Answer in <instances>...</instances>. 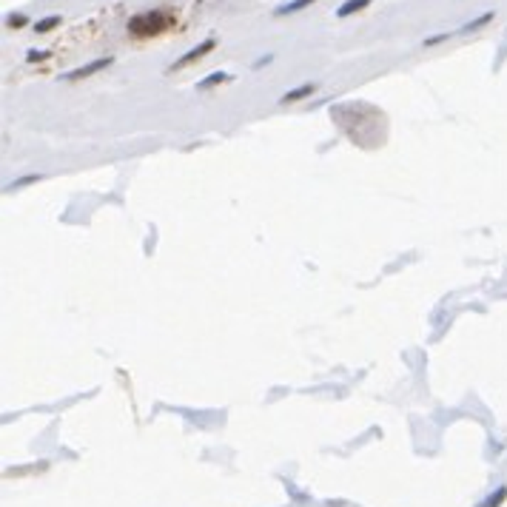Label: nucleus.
<instances>
[{"label":"nucleus","instance_id":"7","mask_svg":"<svg viewBox=\"0 0 507 507\" xmlns=\"http://www.w3.org/2000/svg\"><path fill=\"white\" fill-rule=\"evenodd\" d=\"M57 26H60V15H49V18H43V20L35 23V32H37V35H46V32H51V29H57Z\"/></svg>","mask_w":507,"mask_h":507},{"label":"nucleus","instance_id":"2","mask_svg":"<svg viewBox=\"0 0 507 507\" xmlns=\"http://www.w3.org/2000/svg\"><path fill=\"white\" fill-rule=\"evenodd\" d=\"M214 46H216V40H214V37H205L200 46H194V49H191V51H185V54H183L177 63H171V66H169V75H171V71H180V68L191 66V63H197V60H200V57H205V54H208Z\"/></svg>","mask_w":507,"mask_h":507},{"label":"nucleus","instance_id":"3","mask_svg":"<svg viewBox=\"0 0 507 507\" xmlns=\"http://www.w3.org/2000/svg\"><path fill=\"white\" fill-rule=\"evenodd\" d=\"M111 63H114V57H100V60H92V63L80 66V68H71V71H66V75H63V80H83V78H92V75H97V71L109 68Z\"/></svg>","mask_w":507,"mask_h":507},{"label":"nucleus","instance_id":"5","mask_svg":"<svg viewBox=\"0 0 507 507\" xmlns=\"http://www.w3.org/2000/svg\"><path fill=\"white\" fill-rule=\"evenodd\" d=\"M365 6H371V0H345V4L336 9V18H348L353 12H362Z\"/></svg>","mask_w":507,"mask_h":507},{"label":"nucleus","instance_id":"6","mask_svg":"<svg viewBox=\"0 0 507 507\" xmlns=\"http://www.w3.org/2000/svg\"><path fill=\"white\" fill-rule=\"evenodd\" d=\"M311 4H317V0H291V4L279 6L274 15H294V12H303V9H305V6H311Z\"/></svg>","mask_w":507,"mask_h":507},{"label":"nucleus","instance_id":"11","mask_svg":"<svg viewBox=\"0 0 507 507\" xmlns=\"http://www.w3.org/2000/svg\"><path fill=\"white\" fill-rule=\"evenodd\" d=\"M26 23H29L26 15H9V18H6V26H9V29H23Z\"/></svg>","mask_w":507,"mask_h":507},{"label":"nucleus","instance_id":"9","mask_svg":"<svg viewBox=\"0 0 507 507\" xmlns=\"http://www.w3.org/2000/svg\"><path fill=\"white\" fill-rule=\"evenodd\" d=\"M490 20H493V12H484V15H479L476 20L465 23V26H462V32H479V29H482V26H487Z\"/></svg>","mask_w":507,"mask_h":507},{"label":"nucleus","instance_id":"4","mask_svg":"<svg viewBox=\"0 0 507 507\" xmlns=\"http://www.w3.org/2000/svg\"><path fill=\"white\" fill-rule=\"evenodd\" d=\"M314 92H317V83H303V86H297V89H291V92H285L279 103H297V100H303V97H311Z\"/></svg>","mask_w":507,"mask_h":507},{"label":"nucleus","instance_id":"10","mask_svg":"<svg viewBox=\"0 0 507 507\" xmlns=\"http://www.w3.org/2000/svg\"><path fill=\"white\" fill-rule=\"evenodd\" d=\"M226 80H228L226 71H216V75H211V78L200 80V83H197V89H202V92H205V89H211V86H216V83H226Z\"/></svg>","mask_w":507,"mask_h":507},{"label":"nucleus","instance_id":"12","mask_svg":"<svg viewBox=\"0 0 507 507\" xmlns=\"http://www.w3.org/2000/svg\"><path fill=\"white\" fill-rule=\"evenodd\" d=\"M46 57H49V51H37V49H32V51L26 54V60H29V63H35V60H46Z\"/></svg>","mask_w":507,"mask_h":507},{"label":"nucleus","instance_id":"1","mask_svg":"<svg viewBox=\"0 0 507 507\" xmlns=\"http://www.w3.org/2000/svg\"><path fill=\"white\" fill-rule=\"evenodd\" d=\"M174 26V12L169 9H152V12H140L128 20V32L134 37H154L166 29Z\"/></svg>","mask_w":507,"mask_h":507},{"label":"nucleus","instance_id":"8","mask_svg":"<svg viewBox=\"0 0 507 507\" xmlns=\"http://www.w3.org/2000/svg\"><path fill=\"white\" fill-rule=\"evenodd\" d=\"M504 499H507V487L501 484L499 490H493V496H487V499L482 501V507H501V504H504Z\"/></svg>","mask_w":507,"mask_h":507},{"label":"nucleus","instance_id":"13","mask_svg":"<svg viewBox=\"0 0 507 507\" xmlns=\"http://www.w3.org/2000/svg\"><path fill=\"white\" fill-rule=\"evenodd\" d=\"M442 40H448V35H433V37H427V40H424V46H433V43H442Z\"/></svg>","mask_w":507,"mask_h":507}]
</instances>
